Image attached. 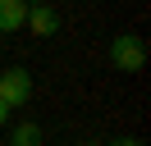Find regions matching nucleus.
<instances>
[{"label": "nucleus", "mask_w": 151, "mask_h": 146, "mask_svg": "<svg viewBox=\"0 0 151 146\" xmlns=\"http://www.w3.org/2000/svg\"><path fill=\"white\" fill-rule=\"evenodd\" d=\"M110 64L119 73H137L142 64H147V46H142V36H133V32H119L110 41Z\"/></svg>", "instance_id": "nucleus-1"}, {"label": "nucleus", "mask_w": 151, "mask_h": 146, "mask_svg": "<svg viewBox=\"0 0 151 146\" xmlns=\"http://www.w3.org/2000/svg\"><path fill=\"white\" fill-rule=\"evenodd\" d=\"M28 0H0V32H19L28 23Z\"/></svg>", "instance_id": "nucleus-4"}, {"label": "nucleus", "mask_w": 151, "mask_h": 146, "mask_svg": "<svg viewBox=\"0 0 151 146\" xmlns=\"http://www.w3.org/2000/svg\"><path fill=\"white\" fill-rule=\"evenodd\" d=\"M28 5H50V0H28Z\"/></svg>", "instance_id": "nucleus-8"}, {"label": "nucleus", "mask_w": 151, "mask_h": 146, "mask_svg": "<svg viewBox=\"0 0 151 146\" xmlns=\"http://www.w3.org/2000/svg\"><path fill=\"white\" fill-rule=\"evenodd\" d=\"M14 146H41V128L37 123H14Z\"/></svg>", "instance_id": "nucleus-5"}, {"label": "nucleus", "mask_w": 151, "mask_h": 146, "mask_svg": "<svg viewBox=\"0 0 151 146\" xmlns=\"http://www.w3.org/2000/svg\"><path fill=\"white\" fill-rule=\"evenodd\" d=\"M110 146H142V142H133V137H119V142H110Z\"/></svg>", "instance_id": "nucleus-7"}, {"label": "nucleus", "mask_w": 151, "mask_h": 146, "mask_svg": "<svg viewBox=\"0 0 151 146\" xmlns=\"http://www.w3.org/2000/svg\"><path fill=\"white\" fill-rule=\"evenodd\" d=\"M9 123V105H5V100H0V128Z\"/></svg>", "instance_id": "nucleus-6"}, {"label": "nucleus", "mask_w": 151, "mask_h": 146, "mask_svg": "<svg viewBox=\"0 0 151 146\" xmlns=\"http://www.w3.org/2000/svg\"><path fill=\"white\" fill-rule=\"evenodd\" d=\"M23 27H32L37 36H55V32H60V14H55L50 5H32V9H28V23H23Z\"/></svg>", "instance_id": "nucleus-3"}, {"label": "nucleus", "mask_w": 151, "mask_h": 146, "mask_svg": "<svg viewBox=\"0 0 151 146\" xmlns=\"http://www.w3.org/2000/svg\"><path fill=\"white\" fill-rule=\"evenodd\" d=\"M28 96H32V73H28V69H19V64H14V69L0 73V100H5L9 110L28 105Z\"/></svg>", "instance_id": "nucleus-2"}]
</instances>
